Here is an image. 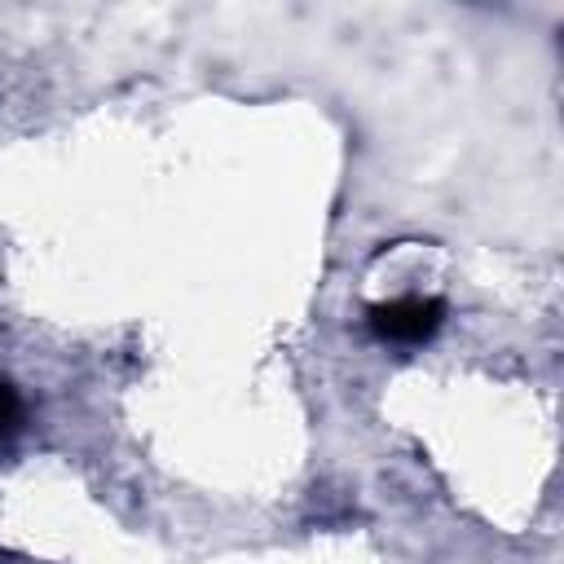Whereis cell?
<instances>
[{"instance_id":"1","label":"cell","mask_w":564,"mask_h":564,"mask_svg":"<svg viewBox=\"0 0 564 564\" xmlns=\"http://www.w3.org/2000/svg\"><path fill=\"white\" fill-rule=\"evenodd\" d=\"M370 330L388 344H423L441 330L445 322V304L432 300V295H401V300H388V304H375L370 308Z\"/></svg>"},{"instance_id":"2","label":"cell","mask_w":564,"mask_h":564,"mask_svg":"<svg viewBox=\"0 0 564 564\" xmlns=\"http://www.w3.org/2000/svg\"><path fill=\"white\" fill-rule=\"evenodd\" d=\"M18 419H22V401H18V392L0 379V436H4V432H13V427H18Z\"/></svg>"}]
</instances>
